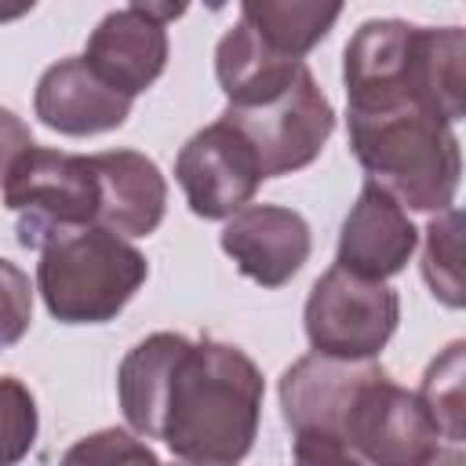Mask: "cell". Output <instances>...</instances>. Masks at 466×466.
Wrapping results in <instances>:
<instances>
[{
	"label": "cell",
	"instance_id": "603a6c76",
	"mask_svg": "<svg viewBox=\"0 0 466 466\" xmlns=\"http://www.w3.org/2000/svg\"><path fill=\"white\" fill-rule=\"evenodd\" d=\"M422 466H466V451H455V448H437Z\"/></svg>",
	"mask_w": 466,
	"mask_h": 466
},
{
	"label": "cell",
	"instance_id": "30bf717a",
	"mask_svg": "<svg viewBox=\"0 0 466 466\" xmlns=\"http://www.w3.org/2000/svg\"><path fill=\"white\" fill-rule=\"evenodd\" d=\"M437 437L441 430L422 397L390 382L386 371L360 390L342 433L371 466H422L437 451Z\"/></svg>",
	"mask_w": 466,
	"mask_h": 466
},
{
	"label": "cell",
	"instance_id": "8992f818",
	"mask_svg": "<svg viewBox=\"0 0 466 466\" xmlns=\"http://www.w3.org/2000/svg\"><path fill=\"white\" fill-rule=\"evenodd\" d=\"M302 320L313 353L371 360L397 331L400 299L382 280H364L342 266H331L309 288Z\"/></svg>",
	"mask_w": 466,
	"mask_h": 466
},
{
	"label": "cell",
	"instance_id": "ffe728a7",
	"mask_svg": "<svg viewBox=\"0 0 466 466\" xmlns=\"http://www.w3.org/2000/svg\"><path fill=\"white\" fill-rule=\"evenodd\" d=\"M58 466H160V459L146 441L131 437L127 430L109 426V430L80 437L62 455Z\"/></svg>",
	"mask_w": 466,
	"mask_h": 466
},
{
	"label": "cell",
	"instance_id": "52a82bcc",
	"mask_svg": "<svg viewBox=\"0 0 466 466\" xmlns=\"http://www.w3.org/2000/svg\"><path fill=\"white\" fill-rule=\"evenodd\" d=\"M222 120L233 124L255 146L266 178L291 175V171L313 164L335 131V109H331L328 95L317 87L309 69L284 95H277L262 106H248V109L226 106Z\"/></svg>",
	"mask_w": 466,
	"mask_h": 466
},
{
	"label": "cell",
	"instance_id": "7402d4cb",
	"mask_svg": "<svg viewBox=\"0 0 466 466\" xmlns=\"http://www.w3.org/2000/svg\"><path fill=\"white\" fill-rule=\"evenodd\" d=\"M295 466H364L346 441L331 433H295Z\"/></svg>",
	"mask_w": 466,
	"mask_h": 466
},
{
	"label": "cell",
	"instance_id": "7c38bea8",
	"mask_svg": "<svg viewBox=\"0 0 466 466\" xmlns=\"http://www.w3.org/2000/svg\"><path fill=\"white\" fill-rule=\"evenodd\" d=\"M218 240L237 269L262 288L288 284L313 248L306 218L280 204H248L226 222Z\"/></svg>",
	"mask_w": 466,
	"mask_h": 466
},
{
	"label": "cell",
	"instance_id": "9a60e30c",
	"mask_svg": "<svg viewBox=\"0 0 466 466\" xmlns=\"http://www.w3.org/2000/svg\"><path fill=\"white\" fill-rule=\"evenodd\" d=\"M91 164L102 186L98 226L116 237H149L167 208V182L160 167L135 149H106L95 153Z\"/></svg>",
	"mask_w": 466,
	"mask_h": 466
},
{
	"label": "cell",
	"instance_id": "ba28073f",
	"mask_svg": "<svg viewBox=\"0 0 466 466\" xmlns=\"http://www.w3.org/2000/svg\"><path fill=\"white\" fill-rule=\"evenodd\" d=\"M175 178L200 218H233L248 208L266 171L255 146L222 116L200 127L175 157Z\"/></svg>",
	"mask_w": 466,
	"mask_h": 466
},
{
	"label": "cell",
	"instance_id": "277c9868",
	"mask_svg": "<svg viewBox=\"0 0 466 466\" xmlns=\"http://www.w3.org/2000/svg\"><path fill=\"white\" fill-rule=\"evenodd\" d=\"M149 262L106 226L55 237L36 262L44 306L62 324H106L146 284Z\"/></svg>",
	"mask_w": 466,
	"mask_h": 466
},
{
	"label": "cell",
	"instance_id": "8fae6325",
	"mask_svg": "<svg viewBox=\"0 0 466 466\" xmlns=\"http://www.w3.org/2000/svg\"><path fill=\"white\" fill-rule=\"evenodd\" d=\"M375 375H382V364L375 360H339L324 353L299 357L280 375L284 422L295 433H331L342 441L350 411Z\"/></svg>",
	"mask_w": 466,
	"mask_h": 466
},
{
	"label": "cell",
	"instance_id": "9c48e42d",
	"mask_svg": "<svg viewBox=\"0 0 466 466\" xmlns=\"http://www.w3.org/2000/svg\"><path fill=\"white\" fill-rule=\"evenodd\" d=\"M182 11L186 7L175 4H131L109 11L87 36L84 62L116 95H142L167 66V22Z\"/></svg>",
	"mask_w": 466,
	"mask_h": 466
},
{
	"label": "cell",
	"instance_id": "6da1fadb",
	"mask_svg": "<svg viewBox=\"0 0 466 466\" xmlns=\"http://www.w3.org/2000/svg\"><path fill=\"white\" fill-rule=\"evenodd\" d=\"M120 411L142 437L200 466L240 462L258 433L262 371L226 342L157 331L127 350L116 371Z\"/></svg>",
	"mask_w": 466,
	"mask_h": 466
},
{
	"label": "cell",
	"instance_id": "e0dca14e",
	"mask_svg": "<svg viewBox=\"0 0 466 466\" xmlns=\"http://www.w3.org/2000/svg\"><path fill=\"white\" fill-rule=\"evenodd\" d=\"M339 4H291V0H248L240 4V18L280 55L302 58L313 44L328 36L339 22Z\"/></svg>",
	"mask_w": 466,
	"mask_h": 466
},
{
	"label": "cell",
	"instance_id": "44dd1931",
	"mask_svg": "<svg viewBox=\"0 0 466 466\" xmlns=\"http://www.w3.org/2000/svg\"><path fill=\"white\" fill-rule=\"evenodd\" d=\"M4 397H7V466H15L22 451L33 444L36 411H33V397L15 379H4Z\"/></svg>",
	"mask_w": 466,
	"mask_h": 466
},
{
	"label": "cell",
	"instance_id": "5bb4252c",
	"mask_svg": "<svg viewBox=\"0 0 466 466\" xmlns=\"http://www.w3.org/2000/svg\"><path fill=\"white\" fill-rule=\"evenodd\" d=\"M33 109L51 131L80 138V135H102L120 127L131 113V98L106 87L80 55L44 69L33 95Z\"/></svg>",
	"mask_w": 466,
	"mask_h": 466
},
{
	"label": "cell",
	"instance_id": "cb8c5ba5",
	"mask_svg": "<svg viewBox=\"0 0 466 466\" xmlns=\"http://www.w3.org/2000/svg\"><path fill=\"white\" fill-rule=\"evenodd\" d=\"M175 466H200V462H175Z\"/></svg>",
	"mask_w": 466,
	"mask_h": 466
},
{
	"label": "cell",
	"instance_id": "5b68a950",
	"mask_svg": "<svg viewBox=\"0 0 466 466\" xmlns=\"http://www.w3.org/2000/svg\"><path fill=\"white\" fill-rule=\"evenodd\" d=\"M4 208L18 215V240L40 251L62 233L98 226L102 186L91 157L44 149L33 138L7 146Z\"/></svg>",
	"mask_w": 466,
	"mask_h": 466
},
{
	"label": "cell",
	"instance_id": "7a4b0ae2",
	"mask_svg": "<svg viewBox=\"0 0 466 466\" xmlns=\"http://www.w3.org/2000/svg\"><path fill=\"white\" fill-rule=\"evenodd\" d=\"M346 109L415 102L444 124L466 120V29L364 22L342 55Z\"/></svg>",
	"mask_w": 466,
	"mask_h": 466
},
{
	"label": "cell",
	"instance_id": "4fadbf2b",
	"mask_svg": "<svg viewBox=\"0 0 466 466\" xmlns=\"http://www.w3.org/2000/svg\"><path fill=\"white\" fill-rule=\"evenodd\" d=\"M415 244L419 229L411 226L404 204L390 197L379 182H364L357 204L342 222L335 266L364 280H386L408 266Z\"/></svg>",
	"mask_w": 466,
	"mask_h": 466
},
{
	"label": "cell",
	"instance_id": "ac0fdd59",
	"mask_svg": "<svg viewBox=\"0 0 466 466\" xmlns=\"http://www.w3.org/2000/svg\"><path fill=\"white\" fill-rule=\"evenodd\" d=\"M422 277L448 309H466V208H448L426 222Z\"/></svg>",
	"mask_w": 466,
	"mask_h": 466
},
{
	"label": "cell",
	"instance_id": "3957f363",
	"mask_svg": "<svg viewBox=\"0 0 466 466\" xmlns=\"http://www.w3.org/2000/svg\"><path fill=\"white\" fill-rule=\"evenodd\" d=\"M350 149L390 197L411 211H448L462 178V149L451 124L415 102L346 109Z\"/></svg>",
	"mask_w": 466,
	"mask_h": 466
},
{
	"label": "cell",
	"instance_id": "d6986e66",
	"mask_svg": "<svg viewBox=\"0 0 466 466\" xmlns=\"http://www.w3.org/2000/svg\"><path fill=\"white\" fill-rule=\"evenodd\" d=\"M419 397L448 441H466V339L448 342L426 364Z\"/></svg>",
	"mask_w": 466,
	"mask_h": 466
},
{
	"label": "cell",
	"instance_id": "2e32d148",
	"mask_svg": "<svg viewBox=\"0 0 466 466\" xmlns=\"http://www.w3.org/2000/svg\"><path fill=\"white\" fill-rule=\"evenodd\" d=\"M306 69L309 66L302 58H291V55H280L277 47H269L244 18L215 47V76L233 109L262 106V102L284 95Z\"/></svg>",
	"mask_w": 466,
	"mask_h": 466
}]
</instances>
